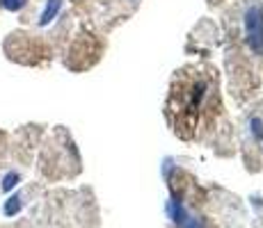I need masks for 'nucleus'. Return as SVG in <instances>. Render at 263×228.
<instances>
[{"mask_svg":"<svg viewBox=\"0 0 263 228\" xmlns=\"http://www.w3.org/2000/svg\"><path fill=\"white\" fill-rule=\"evenodd\" d=\"M209 94V75L199 69H185L174 78V87L170 96V116L174 130L185 135V128L197 126V116L206 103Z\"/></svg>","mask_w":263,"mask_h":228,"instance_id":"f257e3e1","label":"nucleus"},{"mask_svg":"<svg viewBox=\"0 0 263 228\" xmlns=\"http://www.w3.org/2000/svg\"><path fill=\"white\" fill-rule=\"evenodd\" d=\"M242 28H245V39L254 53H263V5L252 3L245 9L242 16Z\"/></svg>","mask_w":263,"mask_h":228,"instance_id":"f03ea898","label":"nucleus"},{"mask_svg":"<svg viewBox=\"0 0 263 228\" xmlns=\"http://www.w3.org/2000/svg\"><path fill=\"white\" fill-rule=\"evenodd\" d=\"M60 9H62V0H48L44 12H42V16H39V25H48L60 14Z\"/></svg>","mask_w":263,"mask_h":228,"instance_id":"7ed1b4c3","label":"nucleus"},{"mask_svg":"<svg viewBox=\"0 0 263 228\" xmlns=\"http://www.w3.org/2000/svg\"><path fill=\"white\" fill-rule=\"evenodd\" d=\"M21 205H23V199H21V196H18V194H14L12 199H9L7 203L3 205V212H5V215H7V217H14V215H18V210H21Z\"/></svg>","mask_w":263,"mask_h":228,"instance_id":"20e7f679","label":"nucleus"},{"mask_svg":"<svg viewBox=\"0 0 263 228\" xmlns=\"http://www.w3.org/2000/svg\"><path fill=\"white\" fill-rule=\"evenodd\" d=\"M18 182H21V176L16 174V171H9V174H5V178H3V192H12L14 187L18 185Z\"/></svg>","mask_w":263,"mask_h":228,"instance_id":"39448f33","label":"nucleus"},{"mask_svg":"<svg viewBox=\"0 0 263 228\" xmlns=\"http://www.w3.org/2000/svg\"><path fill=\"white\" fill-rule=\"evenodd\" d=\"M25 3H28V0H0V7L9 9V12H18Z\"/></svg>","mask_w":263,"mask_h":228,"instance_id":"423d86ee","label":"nucleus"}]
</instances>
